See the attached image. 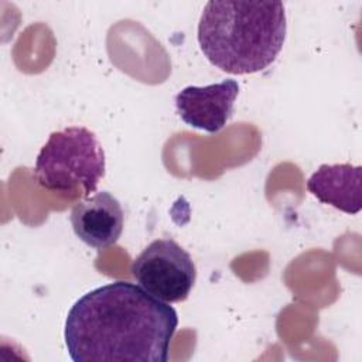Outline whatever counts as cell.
<instances>
[{"label":"cell","mask_w":362,"mask_h":362,"mask_svg":"<svg viewBox=\"0 0 362 362\" xmlns=\"http://www.w3.org/2000/svg\"><path fill=\"white\" fill-rule=\"evenodd\" d=\"M103 148L93 132L71 126L52 132L37 154V182L65 198L89 197L105 175Z\"/></svg>","instance_id":"obj_3"},{"label":"cell","mask_w":362,"mask_h":362,"mask_svg":"<svg viewBox=\"0 0 362 362\" xmlns=\"http://www.w3.org/2000/svg\"><path fill=\"white\" fill-rule=\"evenodd\" d=\"M177 325V311L168 303L119 280L74 303L64 338L74 362H165Z\"/></svg>","instance_id":"obj_1"},{"label":"cell","mask_w":362,"mask_h":362,"mask_svg":"<svg viewBox=\"0 0 362 362\" xmlns=\"http://www.w3.org/2000/svg\"><path fill=\"white\" fill-rule=\"evenodd\" d=\"M130 272L139 286L164 303L184 301L197 279L189 253L173 239H156L133 259Z\"/></svg>","instance_id":"obj_4"},{"label":"cell","mask_w":362,"mask_h":362,"mask_svg":"<svg viewBox=\"0 0 362 362\" xmlns=\"http://www.w3.org/2000/svg\"><path fill=\"white\" fill-rule=\"evenodd\" d=\"M239 85L223 79L206 86H185L175 95L177 113L191 127L218 133L233 115Z\"/></svg>","instance_id":"obj_5"},{"label":"cell","mask_w":362,"mask_h":362,"mask_svg":"<svg viewBox=\"0 0 362 362\" xmlns=\"http://www.w3.org/2000/svg\"><path fill=\"white\" fill-rule=\"evenodd\" d=\"M361 184V165L322 164L307 180V189L322 204L355 215L362 208Z\"/></svg>","instance_id":"obj_7"},{"label":"cell","mask_w":362,"mask_h":362,"mask_svg":"<svg viewBox=\"0 0 362 362\" xmlns=\"http://www.w3.org/2000/svg\"><path fill=\"white\" fill-rule=\"evenodd\" d=\"M75 235L93 249H106L117 242L123 230L124 214L117 198L107 191L76 202L71 211Z\"/></svg>","instance_id":"obj_6"},{"label":"cell","mask_w":362,"mask_h":362,"mask_svg":"<svg viewBox=\"0 0 362 362\" xmlns=\"http://www.w3.org/2000/svg\"><path fill=\"white\" fill-rule=\"evenodd\" d=\"M287 23L281 1H208L198 23L206 59L232 75L266 69L280 54Z\"/></svg>","instance_id":"obj_2"}]
</instances>
